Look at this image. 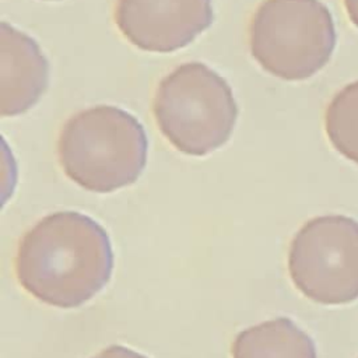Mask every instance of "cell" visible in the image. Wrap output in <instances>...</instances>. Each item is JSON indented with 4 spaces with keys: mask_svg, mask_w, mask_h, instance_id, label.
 Instances as JSON below:
<instances>
[{
    "mask_svg": "<svg viewBox=\"0 0 358 358\" xmlns=\"http://www.w3.org/2000/svg\"><path fill=\"white\" fill-rule=\"evenodd\" d=\"M14 268L18 282L36 299L76 308L108 282L113 252L102 225L77 211L46 215L18 242Z\"/></svg>",
    "mask_w": 358,
    "mask_h": 358,
    "instance_id": "cell-1",
    "label": "cell"
},
{
    "mask_svg": "<svg viewBox=\"0 0 358 358\" xmlns=\"http://www.w3.org/2000/svg\"><path fill=\"white\" fill-rule=\"evenodd\" d=\"M147 136L129 112L99 105L62 127L57 157L66 176L85 190L110 193L134 183L147 162Z\"/></svg>",
    "mask_w": 358,
    "mask_h": 358,
    "instance_id": "cell-2",
    "label": "cell"
},
{
    "mask_svg": "<svg viewBox=\"0 0 358 358\" xmlns=\"http://www.w3.org/2000/svg\"><path fill=\"white\" fill-rule=\"evenodd\" d=\"M151 109L162 136L178 151L194 157L224 145L238 117L229 84L200 62L183 63L165 76Z\"/></svg>",
    "mask_w": 358,
    "mask_h": 358,
    "instance_id": "cell-3",
    "label": "cell"
},
{
    "mask_svg": "<svg viewBox=\"0 0 358 358\" xmlns=\"http://www.w3.org/2000/svg\"><path fill=\"white\" fill-rule=\"evenodd\" d=\"M249 46L267 73L288 81L306 80L333 55L331 13L320 0H264L252 15Z\"/></svg>",
    "mask_w": 358,
    "mask_h": 358,
    "instance_id": "cell-4",
    "label": "cell"
},
{
    "mask_svg": "<svg viewBox=\"0 0 358 358\" xmlns=\"http://www.w3.org/2000/svg\"><path fill=\"white\" fill-rule=\"evenodd\" d=\"M288 271L294 285L323 305L358 298V221L331 214L305 222L291 241Z\"/></svg>",
    "mask_w": 358,
    "mask_h": 358,
    "instance_id": "cell-5",
    "label": "cell"
},
{
    "mask_svg": "<svg viewBox=\"0 0 358 358\" xmlns=\"http://www.w3.org/2000/svg\"><path fill=\"white\" fill-rule=\"evenodd\" d=\"M113 20L136 48L169 53L204 32L214 13L211 0H116Z\"/></svg>",
    "mask_w": 358,
    "mask_h": 358,
    "instance_id": "cell-6",
    "label": "cell"
},
{
    "mask_svg": "<svg viewBox=\"0 0 358 358\" xmlns=\"http://www.w3.org/2000/svg\"><path fill=\"white\" fill-rule=\"evenodd\" d=\"M49 84V64L38 43L1 22L0 27V115L17 116L31 109Z\"/></svg>",
    "mask_w": 358,
    "mask_h": 358,
    "instance_id": "cell-7",
    "label": "cell"
},
{
    "mask_svg": "<svg viewBox=\"0 0 358 358\" xmlns=\"http://www.w3.org/2000/svg\"><path fill=\"white\" fill-rule=\"evenodd\" d=\"M232 358H317L313 340L292 320L277 317L241 331Z\"/></svg>",
    "mask_w": 358,
    "mask_h": 358,
    "instance_id": "cell-8",
    "label": "cell"
},
{
    "mask_svg": "<svg viewBox=\"0 0 358 358\" xmlns=\"http://www.w3.org/2000/svg\"><path fill=\"white\" fill-rule=\"evenodd\" d=\"M324 130L336 151L358 164V81L345 85L329 102Z\"/></svg>",
    "mask_w": 358,
    "mask_h": 358,
    "instance_id": "cell-9",
    "label": "cell"
},
{
    "mask_svg": "<svg viewBox=\"0 0 358 358\" xmlns=\"http://www.w3.org/2000/svg\"><path fill=\"white\" fill-rule=\"evenodd\" d=\"M94 358H147V357L123 345H110L103 351H101L99 354H96Z\"/></svg>",
    "mask_w": 358,
    "mask_h": 358,
    "instance_id": "cell-10",
    "label": "cell"
},
{
    "mask_svg": "<svg viewBox=\"0 0 358 358\" xmlns=\"http://www.w3.org/2000/svg\"><path fill=\"white\" fill-rule=\"evenodd\" d=\"M344 7L350 21L358 27V0H344Z\"/></svg>",
    "mask_w": 358,
    "mask_h": 358,
    "instance_id": "cell-11",
    "label": "cell"
}]
</instances>
